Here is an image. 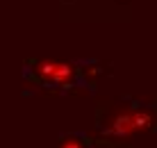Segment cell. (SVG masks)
Returning <instances> with one entry per match:
<instances>
[{
  "label": "cell",
  "instance_id": "6da1fadb",
  "mask_svg": "<svg viewBox=\"0 0 157 148\" xmlns=\"http://www.w3.org/2000/svg\"><path fill=\"white\" fill-rule=\"evenodd\" d=\"M150 125V116L141 109H125L109 123V134L114 139H128V137L141 132Z\"/></svg>",
  "mask_w": 157,
  "mask_h": 148
},
{
  "label": "cell",
  "instance_id": "7a4b0ae2",
  "mask_svg": "<svg viewBox=\"0 0 157 148\" xmlns=\"http://www.w3.org/2000/svg\"><path fill=\"white\" fill-rule=\"evenodd\" d=\"M36 71L46 82H55V84H68L73 80V66L66 62H57V59H43L39 62Z\"/></svg>",
  "mask_w": 157,
  "mask_h": 148
},
{
  "label": "cell",
  "instance_id": "3957f363",
  "mask_svg": "<svg viewBox=\"0 0 157 148\" xmlns=\"http://www.w3.org/2000/svg\"><path fill=\"white\" fill-rule=\"evenodd\" d=\"M59 148H84V144H82L80 139H75V137H66Z\"/></svg>",
  "mask_w": 157,
  "mask_h": 148
}]
</instances>
